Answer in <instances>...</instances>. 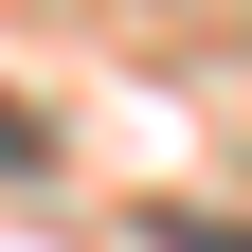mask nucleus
<instances>
[{"label":"nucleus","instance_id":"obj_1","mask_svg":"<svg viewBox=\"0 0 252 252\" xmlns=\"http://www.w3.org/2000/svg\"><path fill=\"white\" fill-rule=\"evenodd\" d=\"M18 162H36V108H0V180H18Z\"/></svg>","mask_w":252,"mask_h":252}]
</instances>
